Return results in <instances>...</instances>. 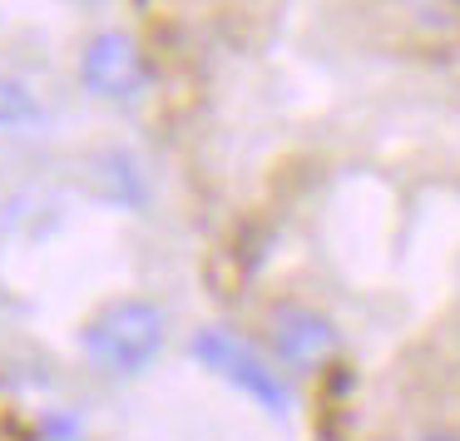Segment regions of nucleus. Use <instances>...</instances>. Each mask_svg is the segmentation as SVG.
<instances>
[{"instance_id": "f257e3e1", "label": "nucleus", "mask_w": 460, "mask_h": 441, "mask_svg": "<svg viewBox=\"0 0 460 441\" xmlns=\"http://www.w3.org/2000/svg\"><path fill=\"white\" fill-rule=\"evenodd\" d=\"M164 347V312L144 298H119L110 308L94 312V322L84 328V352L94 367L134 377L144 372Z\"/></svg>"}, {"instance_id": "7ed1b4c3", "label": "nucleus", "mask_w": 460, "mask_h": 441, "mask_svg": "<svg viewBox=\"0 0 460 441\" xmlns=\"http://www.w3.org/2000/svg\"><path fill=\"white\" fill-rule=\"evenodd\" d=\"M337 347H341L337 328H332V318H322L317 308H302V302L272 308V352H278L288 367L317 372L337 357Z\"/></svg>"}, {"instance_id": "20e7f679", "label": "nucleus", "mask_w": 460, "mask_h": 441, "mask_svg": "<svg viewBox=\"0 0 460 441\" xmlns=\"http://www.w3.org/2000/svg\"><path fill=\"white\" fill-rule=\"evenodd\" d=\"M144 80H149L144 55L124 31H104L90 40V50H84V85L94 94H104V100H134L144 90Z\"/></svg>"}, {"instance_id": "f03ea898", "label": "nucleus", "mask_w": 460, "mask_h": 441, "mask_svg": "<svg viewBox=\"0 0 460 441\" xmlns=\"http://www.w3.org/2000/svg\"><path fill=\"white\" fill-rule=\"evenodd\" d=\"M189 352L213 372V377L233 382V387L248 392L252 401H262L268 411H288V387H282V377L258 357V352L248 347V342L233 338V332L208 328V332H199V338L189 342Z\"/></svg>"}]
</instances>
